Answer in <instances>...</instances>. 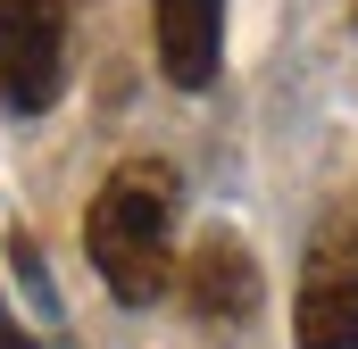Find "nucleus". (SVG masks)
<instances>
[{
	"instance_id": "nucleus-1",
	"label": "nucleus",
	"mask_w": 358,
	"mask_h": 349,
	"mask_svg": "<svg viewBox=\"0 0 358 349\" xmlns=\"http://www.w3.org/2000/svg\"><path fill=\"white\" fill-rule=\"evenodd\" d=\"M84 250L125 308H150L176 274V167L167 158H125L84 216Z\"/></svg>"
},
{
	"instance_id": "nucleus-2",
	"label": "nucleus",
	"mask_w": 358,
	"mask_h": 349,
	"mask_svg": "<svg viewBox=\"0 0 358 349\" xmlns=\"http://www.w3.org/2000/svg\"><path fill=\"white\" fill-rule=\"evenodd\" d=\"M292 333H300V349H358V208H334L317 225Z\"/></svg>"
},
{
	"instance_id": "nucleus-3",
	"label": "nucleus",
	"mask_w": 358,
	"mask_h": 349,
	"mask_svg": "<svg viewBox=\"0 0 358 349\" xmlns=\"http://www.w3.org/2000/svg\"><path fill=\"white\" fill-rule=\"evenodd\" d=\"M67 84V0H0V108L42 117Z\"/></svg>"
},
{
	"instance_id": "nucleus-4",
	"label": "nucleus",
	"mask_w": 358,
	"mask_h": 349,
	"mask_svg": "<svg viewBox=\"0 0 358 349\" xmlns=\"http://www.w3.org/2000/svg\"><path fill=\"white\" fill-rule=\"evenodd\" d=\"M183 308H192L208 333H242V325L259 316V258H250L225 225L192 242V258H183Z\"/></svg>"
},
{
	"instance_id": "nucleus-5",
	"label": "nucleus",
	"mask_w": 358,
	"mask_h": 349,
	"mask_svg": "<svg viewBox=\"0 0 358 349\" xmlns=\"http://www.w3.org/2000/svg\"><path fill=\"white\" fill-rule=\"evenodd\" d=\"M225 59V0H159V67L167 84L208 91Z\"/></svg>"
},
{
	"instance_id": "nucleus-6",
	"label": "nucleus",
	"mask_w": 358,
	"mask_h": 349,
	"mask_svg": "<svg viewBox=\"0 0 358 349\" xmlns=\"http://www.w3.org/2000/svg\"><path fill=\"white\" fill-rule=\"evenodd\" d=\"M0 349H34V333H25V325L8 316V299H0Z\"/></svg>"
}]
</instances>
